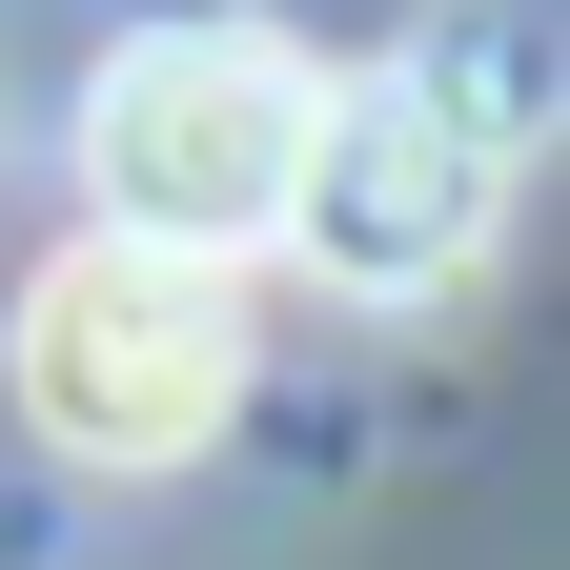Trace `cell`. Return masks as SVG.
Masks as SVG:
<instances>
[{
  "label": "cell",
  "mask_w": 570,
  "mask_h": 570,
  "mask_svg": "<svg viewBox=\"0 0 570 570\" xmlns=\"http://www.w3.org/2000/svg\"><path fill=\"white\" fill-rule=\"evenodd\" d=\"M489 204H510V164L469 142V102L428 82V61H367V82H326L265 245L306 285H346V306H428V285L489 265Z\"/></svg>",
  "instance_id": "obj_3"
},
{
  "label": "cell",
  "mask_w": 570,
  "mask_h": 570,
  "mask_svg": "<svg viewBox=\"0 0 570 570\" xmlns=\"http://www.w3.org/2000/svg\"><path fill=\"white\" fill-rule=\"evenodd\" d=\"M306 122H326V61L285 21H142V41H102V82H82V245L245 285L265 225H285Z\"/></svg>",
  "instance_id": "obj_1"
},
{
  "label": "cell",
  "mask_w": 570,
  "mask_h": 570,
  "mask_svg": "<svg viewBox=\"0 0 570 570\" xmlns=\"http://www.w3.org/2000/svg\"><path fill=\"white\" fill-rule=\"evenodd\" d=\"M0 367H21V428L61 469H204L225 449V407H245V285H204V265H142V245H61L21 285V326H0Z\"/></svg>",
  "instance_id": "obj_2"
}]
</instances>
